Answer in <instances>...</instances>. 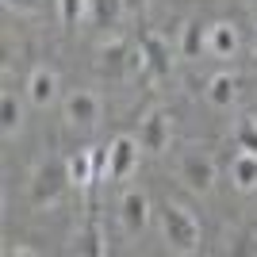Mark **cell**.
<instances>
[{"instance_id": "obj_1", "label": "cell", "mask_w": 257, "mask_h": 257, "mask_svg": "<svg viewBox=\"0 0 257 257\" xmlns=\"http://www.w3.org/2000/svg\"><path fill=\"white\" fill-rule=\"evenodd\" d=\"M161 230H165V242L177 253H196L200 249V223L192 219V211L181 204H165L161 207Z\"/></svg>"}, {"instance_id": "obj_2", "label": "cell", "mask_w": 257, "mask_h": 257, "mask_svg": "<svg viewBox=\"0 0 257 257\" xmlns=\"http://www.w3.org/2000/svg\"><path fill=\"white\" fill-rule=\"evenodd\" d=\"M65 184H73V181H69V165H65L62 158H50L46 165L35 169L31 200H35V204H54V200L65 192Z\"/></svg>"}, {"instance_id": "obj_3", "label": "cell", "mask_w": 257, "mask_h": 257, "mask_svg": "<svg viewBox=\"0 0 257 257\" xmlns=\"http://www.w3.org/2000/svg\"><path fill=\"white\" fill-rule=\"evenodd\" d=\"M142 65H146L142 46L135 50V46L123 43V39H115V43H107L104 50H100V69H104L107 77H119V73H127V69H142Z\"/></svg>"}, {"instance_id": "obj_4", "label": "cell", "mask_w": 257, "mask_h": 257, "mask_svg": "<svg viewBox=\"0 0 257 257\" xmlns=\"http://www.w3.org/2000/svg\"><path fill=\"white\" fill-rule=\"evenodd\" d=\"M181 181L196 192H207L215 184V161L207 154H184L181 158Z\"/></svg>"}, {"instance_id": "obj_5", "label": "cell", "mask_w": 257, "mask_h": 257, "mask_svg": "<svg viewBox=\"0 0 257 257\" xmlns=\"http://www.w3.org/2000/svg\"><path fill=\"white\" fill-rule=\"evenodd\" d=\"M100 111H104V104H100V96H96V92H88V88H77L73 96L65 100V115H69V123H81V127H96Z\"/></svg>"}, {"instance_id": "obj_6", "label": "cell", "mask_w": 257, "mask_h": 257, "mask_svg": "<svg viewBox=\"0 0 257 257\" xmlns=\"http://www.w3.org/2000/svg\"><path fill=\"white\" fill-rule=\"evenodd\" d=\"M135 161H139V142L127 139V135H119V139L107 146V177H111V181H123V177L135 169Z\"/></svg>"}, {"instance_id": "obj_7", "label": "cell", "mask_w": 257, "mask_h": 257, "mask_svg": "<svg viewBox=\"0 0 257 257\" xmlns=\"http://www.w3.org/2000/svg\"><path fill=\"white\" fill-rule=\"evenodd\" d=\"M139 146L150 150V154H161L169 146V115H165V111H150V115H146V123H142V131H139Z\"/></svg>"}, {"instance_id": "obj_8", "label": "cell", "mask_w": 257, "mask_h": 257, "mask_svg": "<svg viewBox=\"0 0 257 257\" xmlns=\"http://www.w3.org/2000/svg\"><path fill=\"white\" fill-rule=\"evenodd\" d=\"M119 219H123V230L139 234L142 226L150 223V204H146V196L142 192H123V200H119Z\"/></svg>"}, {"instance_id": "obj_9", "label": "cell", "mask_w": 257, "mask_h": 257, "mask_svg": "<svg viewBox=\"0 0 257 257\" xmlns=\"http://www.w3.org/2000/svg\"><path fill=\"white\" fill-rule=\"evenodd\" d=\"M238 50V31L234 23H207V54H215V58H230V54Z\"/></svg>"}, {"instance_id": "obj_10", "label": "cell", "mask_w": 257, "mask_h": 257, "mask_svg": "<svg viewBox=\"0 0 257 257\" xmlns=\"http://www.w3.org/2000/svg\"><path fill=\"white\" fill-rule=\"evenodd\" d=\"M139 46H142V58H146V69L154 77H169L173 62H169V50H165V43L158 35H139Z\"/></svg>"}, {"instance_id": "obj_11", "label": "cell", "mask_w": 257, "mask_h": 257, "mask_svg": "<svg viewBox=\"0 0 257 257\" xmlns=\"http://www.w3.org/2000/svg\"><path fill=\"white\" fill-rule=\"evenodd\" d=\"M230 181H234V188H242V192L257 188V154L253 150L234 154V161H230Z\"/></svg>"}, {"instance_id": "obj_12", "label": "cell", "mask_w": 257, "mask_h": 257, "mask_svg": "<svg viewBox=\"0 0 257 257\" xmlns=\"http://www.w3.org/2000/svg\"><path fill=\"white\" fill-rule=\"evenodd\" d=\"M54 92H58V77H54L46 65H39V69L31 73V81H27V96H31V104L46 107L54 100Z\"/></svg>"}, {"instance_id": "obj_13", "label": "cell", "mask_w": 257, "mask_h": 257, "mask_svg": "<svg viewBox=\"0 0 257 257\" xmlns=\"http://www.w3.org/2000/svg\"><path fill=\"white\" fill-rule=\"evenodd\" d=\"M200 50H207V27L200 20H188L181 35V54L184 58H200Z\"/></svg>"}, {"instance_id": "obj_14", "label": "cell", "mask_w": 257, "mask_h": 257, "mask_svg": "<svg viewBox=\"0 0 257 257\" xmlns=\"http://www.w3.org/2000/svg\"><path fill=\"white\" fill-rule=\"evenodd\" d=\"M65 165H69V181H73V184L92 188V150H77Z\"/></svg>"}, {"instance_id": "obj_15", "label": "cell", "mask_w": 257, "mask_h": 257, "mask_svg": "<svg viewBox=\"0 0 257 257\" xmlns=\"http://www.w3.org/2000/svg\"><path fill=\"white\" fill-rule=\"evenodd\" d=\"M234 77L230 73H219L211 77V85H207V100H211L215 107H230V100H234Z\"/></svg>"}, {"instance_id": "obj_16", "label": "cell", "mask_w": 257, "mask_h": 257, "mask_svg": "<svg viewBox=\"0 0 257 257\" xmlns=\"http://www.w3.org/2000/svg\"><path fill=\"white\" fill-rule=\"evenodd\" d=\"M0 131H4V135H16V131H20V100H16L12 88L0 96Z\"/></svg>"}, {"instance_id": "obj_17", "label": "cell", "mask_w": 257, "mask_h": 257, "mask_svg": "<svg viewBox=\"0 0 257 257\" xmlns=\"http://www.w3.org/2000/svg\"><path fill=\"white\" fill-rule=\"evenodd\" d=\"M92 4V20H96V27H111L119 16V8H127L123 0H88Z\"/></svg>"}, {"instance_id": "obj_18", "label": "cell", "mask_w": 257, "mask_h": 257, "mask_svg": "<svg viewBox=\"0 0 257 257\" xmlns=\"http://www.w3.org/2000/svg\"><path fill=\"white\" fill-rule=\"evenodd\" d=\"M234 142H238V150H253V154H257V115H249V119H242V123H238Z\"/></svg>"}, {"instance_id": "obj_19", "label": "cell", "mask_w": 257, "mask_h": 257, "mask_svg": "<svg viewBox=\"0 0 257 257\" xmlns=\"http://www.w3.org/2000/svg\"><path fill=\"white\" fill-rule=\"evenodd\" d=\"M81 249H85V253H92V257H100V253H104V238H100L96 215H92V219H88V226H85V234H81Z\"/></svg>"}, {"instance_id": "obj_20", "label": "cell", "mask_w": 257, "mask_h": 257, "mask_svg": "<svg viewBox=\"0 0 257 257\" xmlns=\"http://www.w3.org/2000/svg\"><path fill=\"white\" fill-rule=\"evenodd\" d=\"M85 4H88V0H58V12H62L65 27H77V20L85 16Z\"/></svg>"}, {"instance_id": "obj_21", "label": "cell", "mask_w": 257, "mask_h": 257, "mask_svg": "<svg viewBox=\"0 0 257 257\" xmlns=\"http://www.w3.org/2000/svg\"><path fill=\"white\" fill-rule=\"evenodd\" d=\"M8 8H23V12H31V8H39V0H4Z\"/></svg>"}, {"instance_id": "obj_22", "label": "cell", "mask_w": 257, "mask_h": 257, "mask_svg": "<svg viewBox=\"0 0 257 257\" xmlns=\"http://www.w3.org/2000/svg\"><path fill=\"white\" fill-rule=\"evenodd\" d=\"M8 253H12V257H31V253H35V249H27V246H12V249H8Z\"/></svg>"}, {"instance_id": "obj_23", "label": "cell", "mask_w": 257, "mask_h": 257, "mask_svg": "<svg viewBox=\"0 0 257 257\" xmlns=\"http://www.w3.org/2000/svg\"><path fill=\"white\" fill-rule=\"evenodd\" d=\"M123 4H127V8H142V4H146V0H123Z\"/></svg>"}]
</instances>
